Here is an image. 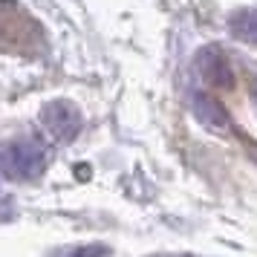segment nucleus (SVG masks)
Listing matches in <instances>:
<instances>
[{"label":"nucleus","mask_w":257,"mask_h":257,"mask_svg":"<svg viewBox=\"0 0 257 257\" xmlns=\"http://www.w3.org/2000/svg\"><path fill=\"white\" fill-rule=\"evenodd\" d=\"M199 75L211 84V87H231L234 75H231V64L225 58V52H220L217 47H205L199 52Z\"/></svg>","instance_id":"1"},{"label":"nucleus","mask_w":257,"mask_h":257,"mask_svg":"<svg viewBox=\"0 0 257 257\" xmlns=\"http://www.w3.org/2000/svg\"><path fill=\"white\" fill-rule=\"evenodd\" d=\"M194 110L199 113L202 121H208V124H214V127H222V124H225V110H222L208 93H197L194 95Z\"/></svg>","instance_id":"3"},{"label":"nucleus","mask_w":257,"mask_h":257,"mask_svg":"<svg viewBox=\"0 0 257 257\" xmlns=\"http://www.w3.org/2000/svg\"><path fill=\"white\" fill-rule=\"evenodd\" d=\"M251 95H254V101H257V81L251 84Z\"/></svg>","instance_id":"4"},{"label":"nucleus","mask_w":257,"mask_h":257,"mask_svg":"<svg viewBox=\"0 0 257 257\" xmlns=\"http://www.w3.org/2000/svg\"><path fill=\"white\" fill-rule=\"evenodd\" d=\"M228 29L248 44H257V9H240L228 18Z\"/></svg>","instance_id":"2"}]
</instances>
